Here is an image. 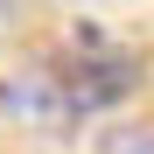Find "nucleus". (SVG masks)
<instances>
[{"label": "nucleus", "mask_w": 154, "mask_h": 154, "mask_svg": "<svg viewBox=\"0 0 154 154\" xmlns=\"http://www.w3.org/2000/svg\"><path fill=\"white\" fill-rule=\"evenodd\" d=\"M91 154H154V119H119V126H105Z\"/></svg>", "instance_id": "1"}]
</instances>
